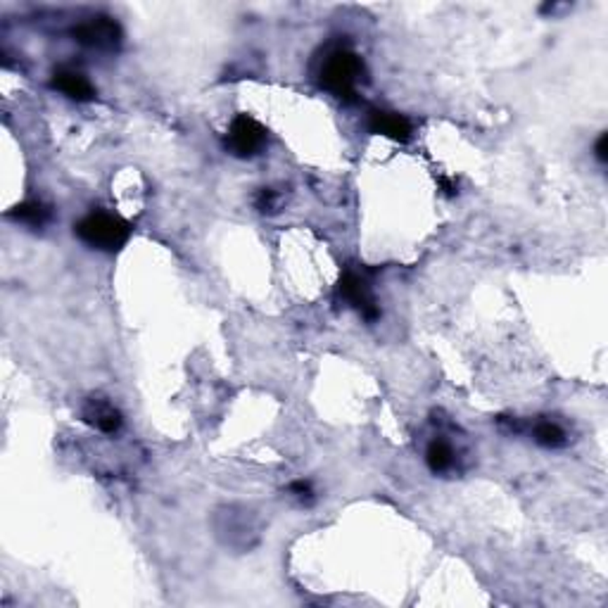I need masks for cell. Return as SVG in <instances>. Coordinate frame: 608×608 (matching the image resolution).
Returning <instances> with one entry per match:
<instances>
[{
    "mask_svg": "<svg viewBox=\"0 0 608 608\" xmlns=\"http://www.w3.org/2000/svg\"><path fill=\"white\" fill-rule=\"evenodd\" d=\"M440 185H442V191H445V195H449V198H452V195H456V184H454V181H449L447 177H440Z\"/></svg>",
    "mask_w": 608,
    "mask_h": 608,
    "instance_id": "obj_15",
    "label": "cell"
},
{
    "mask_svg": "<svg viewBox=\"0 0 608 608\" xmlns=\"http://www.w3.org/2000/svg\"><path fill=\"white\" fill-rule=\"evenodd\" d=\"M50 86L67 98L78 100V103H88V100L95 98V88L91 86V81L77 70H57L53 74Z\"/></svg>",
    "mask_w": 608,
    "mask_h": 608,
    "instance_id": "obj_7",
    "label": "cell"
},
{
    "mask_svg": "<svg viewBox=\"0 0 608 608\" xmlns=\"http://www.w3.org/2000/svg\"><path fill=\"white\" fill-rule=\"evenodd\" d=\"M53 212H50L48 205H43L41 200H29V202H21L10 212V219L20 221L24 226L31 228H43L50 221Z\"/></svg>",
    "mask_w": 608,
    "mask_h": 608,
    "instance_id": "obj_9",
    "label": "cell"
},
{
    "mask_svg": "<svg viewBox=\"0 0 608 608\" xmlns=\"http://www.w3.org/2000/svg\"><path fill=\"white\" fill-rule=\"evenodd\" d=\"M425 461H428L432 473H445V471H449L454 466V452L449 442H445V440H432L428 452H425Z\"/></svg>",
    "mask_w": 608,
    "mask_h": 608,
    "instance_id": "obj_11",
    "label": "cell"
},
{
    "mask_svg": "<svg viewBox=\"0 0 608 608\" xmlns=\"http://www.w3.org/2000/svg\"><path fill=\"white\" fill-rule=\"evenodd\" d=\"M264 143H267V128L259 121L248 114L235 117L226 136V148L231 155L241 157V160L255 157L264 148Z\"/></svg>",
    "mask_w": 608,
    "mask_h": 608,
    "instance_id": "obj_3",
    "label": "cell"
},
{
    "mask_svg": "<svg viewBox=\"0 0 608 608\" xmlns=\"http://www.w3.org/2000/svg\"><path fill=\"white\" fill-rule=\"evenodd\" d=\"M74 41L95 50H117L121 43V29L112 17H93L71 31Z\"/></svg>",
    "mask_w": 608,
    "mask_h": 608,
    "instance_id": "obj_4",
    "label": "cell"
},
{
    "mask_svg": "<svg viewBox=\"0 0 608 608\" xmlns=\"http://www.w3.org/2000/svg\"><path fill=\"white\" fill-rule=\"evenodd\" d=\"M321 84L340 100L352 103L357 95V86L364 77V62L357 53L347 48H335L324 57L318 70Z\"/></svg>",
    "mask_w": 608,
    "mask_h": 608,
    "instance_id": "obj_1",
    "label": "cell"
},
{
    "mask_svg": "<svg viewBox=\"0 0 608 608\" xmlns=\"http://www.w3.org/2000/svg\"><path fill=\"white\" fill-rule=\"evenodd\" d=\"M288 489H291V495L298 497V499L302 504H311V502H314V489H311V482L298 481V482H292V485Z\"/></svg>",
    "mask_w": 608,
    "mask_h": 608,
    "instance_id": "obj_13",
    "label": "cell"
},
{
    "mask_svg": "<svg viewBox=\"0 0 608 608\" xmlns=\"http://www.w3.org/2000/svg\"><path fill=\"white\" fill-rule=\"evenodd\" d=\"M595 150H596V160H599V162H606L608 160V134L599 136V141H596Z\"/></svg>",
    "mask_w": 608,
    "mask_h": 608,
    "instance_id": "obj_14",
    "label": "cell"
},
{
    "mask_svg": "<svg viewBox=\"0 0 608 608\" xmlns=\"http://www.w3.org/2000/svg\"><path fill=\"white\" fill-rule=\"evenodd\" d=\"M84 421L93 428H98L100 432H107V435H112L121 428L119 411L114 409L107 399H95V397L84 407Z\"/></svg>",
    "mask_w": 608,
    "mask_h": 608,
    "instance_id": "obj_8",
    "label": "cell"
},
{
    "mask_svg": "<svg viewBox=\"0 0 608 608\" xmlns=\"http://www.w3.org/2000/svg\"><path fill=\"white\" fill-rule=\"evenodd\" d=\"M338 292L340 298L345 300L349 307H354V309L359 311L364 318H368V321L378 318V307H375V300L374 295H371V288H368L366 278L364 276L354 274V271H347L345 276L340 278Z\"/></svg>",
    "mask_w": 608,
    "mask_h": 608,
    "instance_id": "obj_5",
    "label": "cell"
},
{
    "mask_svg": "<svg viewBox=\"0 0 608 608\" xmlns=\"http://www.w3.org/2000/svg\"><path fill=\"white\" fill-rule=\"evenodd\" d=\"M276 207H278V195L271 188H264L259 195H257V210L259 212H276Z\"/></svg>",
    "mask_w": 608,
    "mask_h": 608,
    "instance_id": "obj_12",
    "label": "cell"
},
{
    "mask_svg": "<svg viewBox=\"0 0 608 608\" xmlns=\"http://www.w3.org/2000/svg\"><path fill=\"white\" fill-rule=\"evenodd\" d=\"M74 234L88 248L103 250V252H117L128 242L131 226L119 217H114V214L91 212L74 226Z\"/></svg>",
    "mask_w": 608,
    "mask_h": 608,
    "instance_id": "obj_2",
    "label": "cell"
},
{
    "mask_svg": "<svg viewBox=\"0 0 608 608\" xmlns=\"http://www.w3.org/2000/svg\"><path fill=\"white\" fill-rule=\"evenodd\" d=\"M532 438H535L538 445L546 447V449H561L568 442L566 431L559 423H554V421H538L532 425Z\"/></svg>",
    "mask_w": 608,
    "mask_h": 608,
    "instance_id": "obj_10",
    "label": "cell"
},
{
    "mask_svg": "<svg viewBox=\"0 0 608 608\" xmlns=\"http://www.w3.org/2000/svg\"><path fill=\"white\" fill-rule=\"evenodd\" d=\"M368 128L374 134H381L397 143H407L411 138L409 119L404 114L390 112V110H374L368 114Z\"/></svg>",
    "mask_w": 608,
    "mask_h": 608,
    "instance_id": "obj_6",
    "label": "cell"
}]
</instances>
